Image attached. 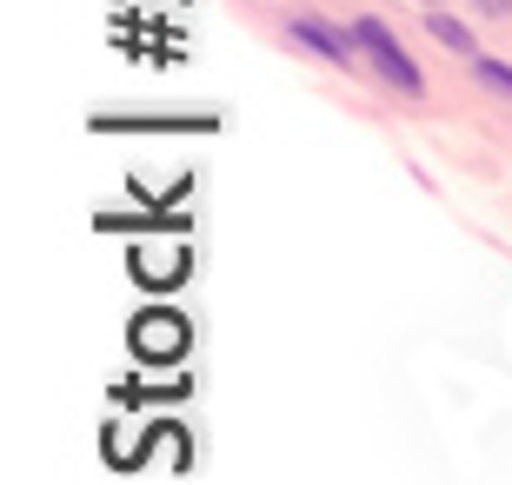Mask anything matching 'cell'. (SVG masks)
<instances>
[{
    "label": "cell",
    "mask_w": 512,
    "mask_h": 485,
    "mask_svg": "<svg viewBox=\"0 0 512 485\" xmlns=\"http://www.w3.org/2000/svg\"><path fill=\"white\" fill-rule=\"evenodd\" d=\"M419 7H433V0H419Z\"/></svg>",
    "instance_id": "obj_8"
},
{
    "label": "cell",
    "mask_w": 512,
    "mask_h": 485,
    "mask_svg": "<svg viewBox=\"0 0 512 485\" xmlns=\"http://www.w3.org/2000/svg\"><path fill=\"white\" fill-rule=\"evenodd\" d=\"M353 47H360V67L380 80V87H393V94H406V100L426 94V74H419V60L399 47V34L386 27L380 14H353Z\"/></svg>",
    "instance_id": "obj_1"
},
{
    "label": "cell",
    "mask_w": 512,
    "mask_h": 485,
    "mask_svg": "<svg viewBox=\"0 0 512 485\" xmlns=\"http://www.w3.org/2000/svg\"><path fill=\"white\" fill-rule=\"evenodd\" d=\"M133 266H140V280L167 286L173 273H180V266H187V253H140V260H133Z\"/></svg>",
    "instance_id": "obj_6"
},
{
    "label": "cell",
    "mask_w": 512,
    "mask_h": 485,
    "mask_svg": "<svg viewBox=\"0 0 512 485\" xmlns=\"http://www.w3.org/2000/svg\"><path fill=\"white\" fill-rule=\"evenodd\" d=\"M133 353H147V359H180V353H187V319L167 313V306L140 313V319H133Z\"/></svg>",
    "instance_id": "obj_3"
},
{
    "label": "cell",
    "mask_w": 512,
    "mask_h": 485,
    "mask_svg": "<svg viewBox=\"0 0 512 485\" xmlns=\"http://www.w3.org/2000/svg\"><path fill=\"white\" fill-rule=\"evenodd\" d=\"M286 40H293L300 54L326 60V67H360V47H353V27H333V20L306 14V7H293V14H286Z\"/></svg>",
    "instance_id": "obj_2"
},
{
    "label": "cell",
    "mask_w": 512,
    "mask_h": 485,
    "mask_svg": "<svg viewBox=\"0 0 512 485\" xmlns=\"http://www.w3.org/2000/svg\"><path fill=\"white\" fill-rule=\"evenodd\" d=\"M466 67H473V87H486L493 100H512V67H506V60H493V54H473Z\"/></svg>",
    "instance_id": "obj_5"
},
{
    "label": "cell",
    "mask_w": 512,
    "mask_h": 485,
    "mask_svg": "<svg viewBox=\"0 0 512 485\" xmlns=\"http://www.w3.org/2000/svg\"><path fill=\"white\" fill-rule=\"evenodd\" d=\"M426 34H433L446 54H459V60H473V54H479L473 27H466V20H453V14H439V7H426Z\"/></svg>",
    "instance_id": "obj_4"
},
{
    "label": "cell",
    "mask_w": 512,
    "mask_h": 485,
    "mask_svg": "<svg viewBox=\"0 0 512 485\" xmlns=\"http://www.w3.org/2000/svg\"><path fill=\"white\" fill-rule=\"evenodd\" d=\"M479 20H512V0H466Z\"/></svg>",
    "instance_id": "obj_7"
}]
</instances>
